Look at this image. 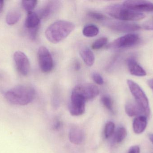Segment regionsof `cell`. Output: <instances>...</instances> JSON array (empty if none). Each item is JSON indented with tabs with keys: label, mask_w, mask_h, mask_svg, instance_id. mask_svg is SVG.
Wrapping results in <instances>:
<instances>
[{
	"label": "cell",
	"mask_w": 153,
	"mask_h": 153,
	"mask_svg": "<svg viewBox=\"0 0 153 153\" xmlns=\"http://www.w3.org/2000/svg\"><path fill=\"white\" fill-rule=\"evenodd\" d=\"M35 90L33 87L26 85H19L6 92V100L14 105L25 106L31 102L35 97Z\"/></svg>",
	"instance_id": "6da1fadb"
},
{
	"label": "cell",
	"mask_w": 153,
	"mask_h": 153,
	"mask_svg": "<svg viewBox=\"0 0 153 153\" xmlns=\"http://www.w3.org/2000/svg\"><path fill=\"white\" fill-rule=\"evenodd\" d=\"M75 28V24L71 22L57 21L47 28L45 35L48 41L56 44L66 38L74 30Z\"/></svg>",
	"instance_id": "7a4b0ae2"
},
{
	"label": "cell",
	"mask_w": 153,
	"mask_h": 153,
	"mask_svg": "<svg viewBox=\"0 0 153 153\" xmlns=\"http://www.w3.org/2000/svg\"><path fill=\"white\" fill-rule=\"evenodd\" d=\"M107 13L113 18L123 21H136L145 17L143 13L138 12L125 7L123 4H112L106 9Z\"/></svg>",
	"instance_id": "3957f363"
},
{
	"label": "cell",
	"mask_w": 153,
	"mask_h": 153,
	"mask_svg": "<svg viewBox=\"0 0 153 153\" xmlns=\"http://www.w3.org/2000/svg\"><path fill=\"white\" fill-rule=\"evenodd\" d=\"M127 84L137 104L141 109L143 113L148 116L150 114V109L149 100L146 94L140 86L134 81L128 80Z\"/></svg>",
	"instance_id": "277c9868"
},
{
	"label": "cell",
	"mask_w": 153,
	"mask_h": 153,
	"mask_svg": "<svg viewBox=\"0 0 153 153\" xmlns=\"http://www.w3.org/2000/svg\"><path fill=\"white\" fill-rule=\"evenodd\" d=\"M69 111L73 116H80L84 113L86 100L80 93L73 90L71 96Z\"/></svg>",
	"instance_id": "5b68a950"
},
{
	"label": "cell",
	"mask_w": 153,
	"mask_h": 153,
	"mask_svg": "<svg viewBox=\"0 0 153 153\" xmlns=\"http://www.w3.org/2000/svg\"><path fill=\"white\" fill-rule=\"evenodd\" d=\"M38 59L41 71L48 73L53 70V60L49 50L45 46H41L38 51Z\"/></svg>",
	"instance_id": "8992f818"
},
{
	"label": "cell",
	"mask_w": 153,
	"mask_h": 153,
	"mask_svg": "<svg viewBox=\"0 0 153 153\" xmlns=\"http://www.w3.org/2000/svg\"><path fill=\"white\" fill-rule=\"evenodd\" d=\"M109 28L122 32H132L139 30L140 25L135 22L123 21H109L104 23Z\"/></svg>",
	"instance_id": "52a82bcc"
},
{
	"label": "cell",
	"mask_w": 153,
	"mask_h": 153,
	"mask_svg": "<svg viewBox=\"0 0 153 153\" xmlns=\"http://www.w3.org/2000/svg\"><path fill=\"white\" fill-rule=\"evenodd\" d=\"M13 59L19 72L24 76L27 75L30 70V63L27 56L21 51H16L13 54Z\"/></svg>",
	"instance_id": "ba28073f"
},
{
	"label": "cell",
	"mask_w": 153,
	"mask_h": 153,
	"mask_svg": "<svg viewBox=\"0 0 153 153\" xmlns=\"http://www.w3.org/2000/svg\"><path fill=\"white\" fill-rule=\"evenodd\" d=\"M139 40V36L137 34L129 33L114 40L111 47L117 49L126 48L136 45Z\"/></svg>",
	"instance_id": "9c48e42d"
},
{
	"label": "cell",
	"mask_w": 153,
	"mask_h": 153,
	"mask_svg": "<svg viewBox=\"0 0 153 153\" xmlns=\"http://www.w3.org/2000/svg\"><path fill=\"white\" fill-rule=\"evenodd\" d=\"M78 93H80L86 101L93 99L99 94V90L98 87L91 84L85 83L77 85L74 89Z\"/></svg>",
	"instance_id": "30bf717a"
},
{
	"label": "cell",
	"mask_w": 153,
	"mask_h": 153,
	"mask_svg": "<svg viewBox=\"0 0 153 153\" xmlns=\"http://www.w3.org/2000/svg\"><path fill=\"white\" fill-rule=\"evenodd\" d=\"M124 6L135 11L153 12V3L149 1L142 0H128L122 4Z\"/></svg>",
	"instance_id": "8fae6325"
},
{
	"label": "cell",
	"mask_w": 153,
	"mask_h": 153,
	"mask_svg": "<svg viewBox=\"0 0 153 153\" xmlns=\"http://www.w3.org/2000/svg\"><path fill=\"white\" fill-rule=\"evenodd\" d=\"M60 6V2L58 1H50L39 10L38 14L40 19H45L56 11Z\"/></svg>",
	"instance_id": "7c38bea8"
},
{
	"label": "cell",
	"mask_w": 153,
	"mask_h": 153,
	"mask_svg": "<svg viewBox=\"0 0 153 153\" xmlns=\"http://www.w3.org/2000/svg\"><path fill=\"white\" fill-rule=\"evenodd\" d=\"M127 65L131 74L137 76H145L146 73L144 69L137 63L133 57H129L127 60Z\"/></svg>",
	"instance_id": "4fadbf2b"
},
{
	"label": "cell",
	"mask_w": 153,
	"mask_h": 153,
	"mask_svg": "<svg viewBox=\"0 0 153 153\" xmlns=\"http://www.w3.org/2000/svg\"><path fill=\"white\" fill-rule=\"evenodd\" d=\"M70 142L75 145H80L83 142L84 134L82 130L76 126H73L69 132Z\"/></svg>",
	"instance_id": "5bb4252c"
},
{
	"label": "cell",
	"mask_w": 153,
	"mask_h": 153,
	"mask_svg": "<svg viewBox=\"0 0 153 153\" xmlns=\"http://www.w3.org/2000/svg\"><path fill=\"white\" fill-rule=\"evenodd\" d=\"M40 19L38 14L34 12L28 13L25 20V26L29 30L39 28Z\"/></svg>",
	"instance_id": "9a60e30c"
},
{
	"label": "cell",
	"mask_w": 153,
	"mask_h": 153,
	"mask_svg": "<svg viewBox=\"0 0 153 153\" xmlns=\"http://www.w3.org/2000/svg\"><path fill=\"white\" fill-rule=\"evenodd\" d=\"M147 124V118L145 116H140L137 117L133 122L134 132L137 134H142L145 130Z\"/></svg>",
	"instance_id": "2e32d148"
},
{
	"label": "cell",
	"mask_w": 153,
	"mask_h": 153,
	"mask_svg": "<svg viewBox=\"0 0 153 153\" xmlns=\"http://www.w3.org/2000/svg\"><path fill=\"white\" fill-rule=\"evenodd\" d=\"M80 54L83 61L86 65L91 66L93 65L95 60L93 52L87 47L83 48L81 49Z\"/></svg>",
	"instance_id": "e0dca14e"
},
{
	"label": "cell",
	"mask_w": 153,
	"mask_h": 153,
	"mask_svg": "<svg viewBox=\"0 0 153 153\" xmlns=\"http://www.w3.org/2000/svg\"><path fill=\"white\" fill-rule=\"evenodd\" d=\"M125 110L128 116L130 117L136 116L143 113L137 103L132 102H129L126 104Z\"/></svg>",
	"instance_id": "ac0fdd59"
},
{
	"label": "cell",
	"mask_w": 153,
	"mask_h": 153,
	"mask_svg": "<svg viewBox=\"0 0 153 153\" xmlns=\"http://www.w3.org/2000/svg\"><path fill=\"white\" fill-rule=\"evenodd\" d=\"M21 16V13L19 11L13 10L9 12L6 17V23L10 25H14L19 22Z\"/></svg>",
	"instance_id": "d6986e66"
},
{
	"label": "cell",
	"mask_w": 153,
	"mask_h": 153,
	"mask_svg": "<svg viewBox=\"0 0 153 153\" xmlns=\"http://www.w3.org/2000/svg\"><path fill=\"white\" fill-rule=\"evenodd\" d=\"M99 33V28L93 24L86 25L82 30L83 35L87 37H93L97 36Z\"/></svg>",
	"instance_id": "ffe728a7"
},
{
	"label": "cell",
	"mask_w": 153,
	"mask_h": 153,
	"mask_svg": "<svg viewBox=\"0 0 153 153\" xmlns=\"http://www.w3.org/2000/svg\"><path fill=\"white\" fill-rule=\"evenodd\" d=\"M127 135V132L124 127H120L117 129L114 136L115 142L120 143L123 142Z\"/></svg>",
	"instance_id": "44dd1931"
},
{
	"label": "cell",
	"mask_w": 153,
	"mask_h": 153,
	"mask_svg": "<svg viewBox=\"0 0 153 153\" xmlns=\"http://www.w3.org/2000/svg\"><path fill=\"white\" fill-rule=\"evenodd\" d=\"M37 1H22V5L24 10L28 13L33 11L37 4Z\"/></svg>",
	"instance_id": "7402d4cb"
},
{
	"label": "cell",
	"mask_w": 153,
	"mask_h": 153,
	"mask_svg": "<svg viewBox=\"0 0 153 153\" xmlns=\"http://www.w3.org/2000/svg\"><path fill=\"white\" fill-rule=\"evenodd\" d=\"M108 40L107 37H103L97 40L92 45V48L95 50L100 49L103 47L108 43Z\"/></svg>",
	"instance_id": "603a6c76"
},
{
	"label": "cell",
	"mask_w": 153,
	"mask_h": 153,
	"mask_svg": "<svg viewBox=\"0 0 153 153\" xmlns=\"http://www.w3.org/2000/svg\"><path fill=\"white\" fill-rule=\"evenodd\" d=\"M115 125L112 122H109L106 124L104 129V135L106 138L110 137L115 131Z\"/></svg>",
	"instance_id": "cb8c5ba5"
},
{
	"label": "cell",
	"mask_w": 153,
	"mask_h": 153,
	"mask_svg": "<svg viewBox=\"0 0 153 153\" xmlns=\"http://www.w3.org/2000/svg\"><path fill=\"white\" fill-rule=\"evenodd\" d=\"M101 101L104 107L110 111L113 110V102L111 99L108 96H102L101 98Z\"/></svg>",
	"instance_id": "d4e9b609"
},
{
	"label": "cell",
	"mask_w": 153,
	"mask_h": 153,
	"mask_svg": "<svg viewBox=\"0 0 153 153\" xmlns=\"http://www.w3.org/2000/svg\"><path fill=\"white\" fill-rule=\"evenodd\" d=\"M88 16L98 21H103L105 19V16L103 14L96 12L90 11L88 13Z\"/></svg>",
	"instance_id": "484cf974"
},
{
	"label": "cell",
	"mask_w": 153,
	"mask_h": 153,
	"mask_svg": "<svg viewBox=\"0 0 153 153\" xmlns=\"http://www.w3.org/2000/svg\"><path fill=\"white\" fill-rule=\"evenodd\" d=\"M92 78L94 82L99 85H102L104 83V81L102 76L98 73H93L92 74Z\"/></svg>",
	"instance_id": "4316f807"
},
{
	"label": "cell",
	"mask_w": 153,
	"mask_h": 153,
	"mask_svg": "<svg viewBox=\"0 0 153 153\" xmlns=\"http://www.w3.org/2000/svg\"><path fill=\"white\" fill-rule=\"evenodd\" d=\"M143 28L147 30H153V18L144 23Z\"/></svg>",
	"instance_id": "83f0119b"
},
{
	"label": "cell",
	"mask_w": 153,
	"mask_h": 153,
	"mask_svg": "<svg viewBox=\"0 0 153 153\" xmlns=\"http://www.w3.org/2000/svg\"><path fill=\"white\" fill-rule=\"evenodd\" d=\"M128 153H140V148L137 146H132L129 149Z\"/></svg>",
	"instance_id": "f1b7e54d"
},
{
	"label": "cell",
	"mask_w": 153,
	"mask_h": 153,
	"mask_svg": "<svg viewBox=\"0 0 153 153\" xmlns=\"http://www.w3.org/2000/svg\"><path fill=\"white\" fill-rule=\"evenodd\" d=\"M147 84L149 85V87L153 90V78L150 79L147 81Z\"/></svg>",
	"instance_id": "f546056e"
},
{
	"label": "cell",
	"mask_w": 153,
	"mask_h": 153,
	"mask_svg": "<svg viewBox=\"0 0 153 153\" xmlns=\"http://www.w3.org/2000/svg\"><path fill=\"white\" fill-rule=\"evenodd\" d=\"M4 6V1L0 0V13L2 12Z\"/></svg>",
	"instance_id": "4dcf8cb0"
},
{
	"label": "cell",
	"mask_w": 153,
	"mask_h": 153,
	"mask_svg": "<svg viewBox=\"0 0 153 153\" xmlns=\"http://www.w3.org/2000/svg\"><path fill=\"white\" fill-rule=\"evenodd\" d=\"M75 68L76 70H79V69H80V65L77 63H76V64H75Z\"/></svg>",
	"instance_id": "1f68e13d"
},
{
	"label": "cell",
	"mask_w": 153,
	"mask_h": 153,
	"mask_svg": "<svg viewBox=\"0 0 153 153\" xmlns=\"http://www.w3.org/2000/svg\"><path fill=\"white\" fill-rule=\"evenodd\" d=\"M149 138H150L151 142H152V143L153 144V134H150V135H149Z\"/></svg>",
	"instance_id": "d6a6232c"
}]
</instances>
